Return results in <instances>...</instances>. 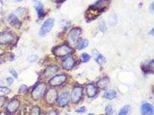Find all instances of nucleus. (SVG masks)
Masks as SVG:
<instances>
[{
  "label": "nucleus",
  "mask_w": 154,
  "mask_h": 115,
  "mask_svg": "<svg viewBox=\"0 0 154 115\" xmlns=\"http://www.w3.org/2000/svg\"><path fill=\"white\" fill-rule=\"evenodd\" d=\"M83 95V88L80 86H76L73 89L71 95L70 99L73 103H78L81 99Z\"/></svg>",
  "instance_id": "4"
},
{
  "label": "nucleus",
  "mask_w": 154,
  "mask_h": 115,
  "mask_svg": "<svg viewBox=\"0 0 154 115\" xmlns=\"http://www.w3.org/2000/svg\"><path fill=\"white\" fill-rule=\"evenodd\" d=\"M16 1H19V2H20V1H22L23 0H16Z\"/></svg>",
  "instance_id": "40"
},
{
  "label": "nucleus",
  "mask_w": 154,
  "mask_h": 115,
  "mask_svg": "<svg viewBox=\"0 0 154 115\" xmlns=\"http://www.w3.org/2000/svg\"><path fill=\"white\" fill-rule=\"evenodd\" d=\"M150 10L151 11V12H153L154 11V3H152L151 4V5L150 6Z\"/></svg>",
  "instance_id": "37"
},
{
  "label": "nucleus",
  "mask_w": 154,
  "mask_h": 115,
  "mask_svg": "<svg viewBox=\"0 0 154 115\" xmlns=\"http://www.w3.org/2000/svg\"><path fill=\"white\" fill-rule=\"evenodd\" d=\"M90 59V56L87 53L82 54L80 56V60L82 62H87Z\"/></svg>",
  "instance_id": "26"
},
{
  "label": "nucleus",
  "mask_w": 154,
  "mask_h": 115,
  "mask_svg": "<svg viewBox=\"0 0 154 115\" xmlns=\"http://www.w3.org/2000/svg\"><path fill=\"white\" fill-rule=\"evenodd\" d=\"M58 93L56 90L54 89H50L46 94V101L49 104H52L57 100Z\"/></svg>",
  "instance_id": "9"
},
{
  "label": "nucleus",
  "mask_w": 154,
  "mask_h": 115,
  "mask_svg": "<svg viewBox=\"0 0 154 115\" xmlns=\"http://www.w3.org/2000/svg\"><path fill=\"white\" fill-rule=\"evenodd\" d=\"M54 21L53 19H49L46 20L41 27L39 34L40 36H44L48 32H49L53 27Z\"/></svg>",
  "instance_id": "5"
},
{
  "label": "nucleus",
  "mask_w": 154,
  "mask_h": 115,
  "mask_svg": "<svg viewBox=\"0 0 154 115\" xmlns=\"http://www.w3.org/2000/svg\"><path fill=\"white\" fill-rule=\"evenodd\" d=\"M27 86L25 85H23L20 86L19 90V93L21 94H24L27 92Z\"/></svg>",
  "instance_id": "28"
},
{
  "label": "nucleus",
  "mask_w": 154,
  "mask_h": 115,
  "mask_svg": "<svg viewBox=\"0 0 154 115\" xmlns=\"http://www.w3.org/2000/svg\"><path fill=\"white\" fill-rule=\"evenodd\" d=\"M130 110V106L129 105H125L120 110L118 115H128Z\"/></svg>",
  "instance_id": "24"
},
{
  "label": "nucleus",
  "mask_w": 154,
  "mask_h": 115,
  "mask_svg": "<svg viewBox=\"0 0 154 115\" xmlns=\"http://www.w3.org/2000/svg\"><path fill=\"white\" fill-rule=\"evenodd\" d=\"M66 77L65 75H58L53 77L49 81V84L51 86H60L65 82Z\"/></svg>",
  "instance_id": "8"
},
{
  "label": "nucleus",
  "mask_w": 154,
  "mask_h": 115,
  "mask_svg": "<svg viewBox=\"0 0 154 115\" xmlns=\"http://www.w3.org/2000/svg\"><path fill=\"white\" fill-rule=\"evenodd\" d=\"M116 96V92L115 90H108L106 91L104 94L105 98L107 100H110L114 98Z\"/></svg>",
  "instance_id": "21"
},
{
  "label": "nucleus",
  "mask_w": 154,
  "mask_h": 115,
  "mask_svg": "<svg viewBox=\"0 0 154 115\" xmlns=\"http://www.w3.org/2000/svg\"><path fill=\"white\" fill-rule=\"evenodd\" d=\"M86 92L89 97H93L96 94L97 89L93 84H88L86 86Z\"/></svg>",
  "instance_id": "17"
},
{
  "label": "nucleus",
  "mask_w": 154,
  "mask_h": 115,
  "mask_svg": "<svg viewBox=\"0 0 154 115\" xmlns=\"http://www.w3.org/2000/svg\"><path fill=\"white\" fill-rule=\"evenodd\" d=\"M150 33H151L152 34V35H154V29H152V30L150 32Z\"/></svg>",
  "instance_id": "39"
},
{
  "label": "nucleus",
  "mask_w": 154,
  "mask_h": 115,
  "mask_svg": "<svg viewBox=\"0 0 154 115\" xmlns=\"http://www.w3.org/2000/svg\"><path fill=\"white\" fill-rule=\"evenodd\" d=\"M81 34V29L79 28H73L68 33V40L69 42L71 43H76Z\"/></svg>",
  "instance_id": "6"
},
{
  "label": "nucleus",
  "mask_w": 154,
  "mask_h": 115,
  "mask_svg": "<svg viewBox=\"0 0 154 115\" xmlns=\"http://www.w3.org/2000/svg\"><path fill=\"white\" fill-rule=\"evenodd\" d=\"M10 72L15 78H17V74L16 71H15L13 69H10Z\"/></svg>",
  "instance_id": "35"
},
{
  "label": "nucleus",
  "mask_w": 154,
  "mask_h": 115,
  "mask_svg": "<svg viewBox=\"0 0 154 115\" xmlns=\"http://www.w3.org/2000/svg\"><path fill=\"white\" fill-rule=\"evenodd\" d=\"M88 45V41L87 39H82L78 42L77 44V48L78 50H82L87 47Z\"/></svg>",
  "instance_id": "22"
},
{
  "label": "nucleus",
  "mask_w": 154,
  "mask_h": 115,
  "mask_svg": "<svg viewBox=\"0 0 154 115\" xmlns=\"http://www.w3.org/2000/svg\"><path fill=\"white\" fill-rule=\"evenodd\" d=\"M5 85H4V83L2 81H1L0 80V87H3V86H4Z\"/></svg>",
  "instance_id": "38"
},
{
  "label": "nucleus",
  "mask_w": 154,
  "mask_h": 115,
  "mask_svg": "<svg viewBox=\"0 0 154 115\" xmlns=\"http://www.w3.org/2000/svg\"><path fill=\"white\" fill-rule=\"evenodd\" d=\"M95 59H96V61L98 62V63H99L100 64H103L105 63V62H106L105 58L100 54H98L96 55Z\"/></svg>",
  "instance_id": "23"
},
{
  "label": "nucleus",
  "mask_w": 154,
  "mask_h": 115,
  "mask_svg": "<svg viewBox=\"0 0 154 115\" xmlns=\"http://www.w3.org/2000/svg\"><path fill=\"white\" fill-rule=\"evenodd\" d=\"M40 108L37 106H34L32 108L30 113V115H40Z\"/></svg>",
  "instance_id": "25"
},
{
  "label": "nucleus",
  "mask_w": 154,
  "mask_h": 115,
  "mask_svg": "<svg viewBox=\"0 0 154 115\" xmlns=\"http://www.w3.org/2000/svg\"><path fill=\"white\" fill-rule=\"evenodd\" d=\"M20 106V102L18 100H12L7 106V110L9 112L12 114L15 112Z\"/></svg>",
  "instance_id": "13"
},
{
  "label": "nucleus",
  "mask_w": 154,
  "mask_h": 115,
  "mask_svg": "<svg viewBox=\"0 0 154 115\" xmlns=\"http://www.w3.org/2000/svg\"><path fill=\"white\" fill-rule=\"evenodd\" d=\"M141 112L142 115H153V107L148 103H144L141 105Z\"/></svg>",
  "instance_id": "11"
},
{
  "label": "nucleus",
  "mask_w": 154,
  "mask_h": 115,
  "mask_svg": "<svg viewBox=\"0 0 154 115\" xmlns=\"http://www.w3.org/2000/svg\"><path fill=\"white\" fill-rule=\"evenodd\" d=\"M6 82H7L8 85H12V84H13V78H11V77H8V78L6 79Z\"/></svg>",
  "instance_id": "34"
},
{
  "label": "nucleus",
  "mask_w": 154,
  "mask_h": 115,
  "mask_svg": "<svg viewBox=\"0 0 154 115\" xmlns=\"http://www.w3.org/2000/svg\"><path fill=\"white\" fill-rule=\"evenodd\" d=\"M105 112L107 115H112L113 113V108L111 105H107L105 109Z\"/></svg>",
  "instance_id": "27"
},
{
  "label": "nucleus",
  "mask_w": 154,
  "mask_h": 115,
  "mask_svg": "<svg viewBox=\"0 0 154 115\" xmlns=\"http://www.w3.org/2000/svg\"><path fill=\"white\" fill-rule=\"evenodd\" d=\"M110 0H98L91 5L86 13L87 20H91L95 19L102 12L106 10L110 4Z\"/></svg>",
  "instance_id": "1"
},
{
  "label": "nucleus",
  "mask_w": 154,
  "mask_h": 115,
  "mask_svg": "<svg viewBox=\"0 0 154 115\" xmlns=\"http://www.w3.org/2000/svg\"><path fill=\"white\" fill-rule=\"evenodd\" d=\"M99 28L102 32H104L106 30V24H105L104 20H101L99 22Z\"/></svg>",
  "instance_id": "29"
},
{
  "label": "nucleus",
  "mask_w": 154,
  "mask_h": 115,
  "mask_svg": "<svg viewBox=\"0 0 154 115\" xmlns=\"http://www.w3.org/2000/svg\"><path fill=\"white\" fill-rule=\"evenodd\" d=\"M14 56L10 53H4L0 55V64L5 62L6 60H12L13 59Z\"/></svg>",
  "instance_id": "19"
},
{
  "label": "nucleus",
  "mask_w": 154,
  "mask_h": 115,
  "mask_svg": "<svg viewBox=\"0 0 154 115\" xmlns=\"http://www.w3.org/2000/svg\"><path fill=\"white\" fill-rule=\"evenodd\" d=\"M46 115H57V112L54 111H51Z\"/></svg>",
  "instance_id": "36"
},
{
  "label": "nucleus",
  "mask_w": 154,
  "mask_h": 115,
  "mask_svg": "<svg viewBox=\"0 0 154 115\" xmlns=\"http://www.w3.org/2000/svg\"><path fill=\"white\" fill-rule=\"evenodd\" d=\"M73 51L72 48L67 45H62L57 47L53 50V54L57 57H63Z\"/></svg>",
  "instance_id": "3"
},
{
  "label": "nucleus",
  "mask_w": 154,
  "mask_h": 115,
  "mask_svg": "<svg viewBox=\"0 0 154 115\" xmlns=\"http://www.w3.org/2000/svg\"><path fill=\"white\" fill-rule=\"evenodd\" d=\"M46 90V85L45 83H40L36 86L32 91V97L34 100H38L40 99Z\"/></svg>",
  "instance_id": "2"
},
{
  "label": "nucleus",
  "mask_w": 154,
  "mask_h": 115,
  "mask_svg": "<svg viewBox=\"0 0 154 115\" xmlns=\"http://www.w3.org/2000/svg\"><path fill=\"white\" fill-rule=\"evenodd\" d=\"M142 69L144 72H150L154 71V60H151L147 64L142 66Z\"/></svg>",
  "instance_id": "20"
},
{
  "label": "nucleus",
  "mask_w": 154,
  "mask_h": 115,
  "mask_svg": "<svg viewBox=\"0 0 154 115\" xmlns=\"http://www.w3.org/2000/svg\"><path fill=\"white\" fill-rule=\"evenodd\" d=\"M6 101V98L4 96H0V107H2Z\"/></svg>",
  "instance_id": "32"
},
{
  "label": "nucleus",
  "mask_w": 154,
  "mask_h": 115,
  "mask_svg": "<svg viewBox=\"0 0 154 115\" xmlns=\"http://www.w3.org/2000/svg\"><path fill=\"white\" fill-rule=\"evenodd\" d=\"M59 70V67L57 66H51L48 67L45 71L44 75L46 77H50L56 74Z\"/></svg>",
  "instance_id": "16"
},
{
  "label": "nucleus",
  "mask_w": 154,
  "mask_h": 115,
  "mask_svg": "<svg viewBox=\"0 0 154 115\" xmlns=\"http://www.w3.org/2000/svg\"><path fill=\"white\" fill-rule=\"evenodd\" d=\"M10 91V89H8V88L6 87L3 86V87H0V91L3 93H5V94H7V93H9Z\"/></svg>",
  "instance_id": "30"
},
{
  "label": "nucleus",
  "mask_w": 154,
  "mask_h": 115,
  "mask_svg": "<svg viewBox=\"0 0 154 115\" xmlns=\"http://www.w3.org/2000/svg\"><path fill=\"white\" fill-rule=\"evenodd\" d=\"M75 64V60L71 57L66 58L62 62V67L64 69L69 70L72 69Z\"/></svg>",
  "instance_id": "14"
},
{
  "label": "nucleus",
  "mask_w": 154,
  "mask_h": 115,
  "mask_svg": "<svg viewBox=\"0 0 154 115\" xmlns=\"http://www.w3.org/2000/svg\"><path fill=\"white\" fill-rule=\"evenodd\" d=\"M35 8L36 10L39 18H42L44 17L45 12L43 9V5L38 0L35 1Z\"/></svg>",
  "instance_id": "15"
},
{
  "label": "nucleus",
  "mask_w": 154,
  "mask_h": 115,
  "mask_svg": "<svg viewBox=\"0 0 154 115\" xmlns=\"http://www.w3.org/2000/svg\"><path fill=\"white\" fill-rule=\"evenodd\" d=\"M70 100V96L68 93H63L60 95V96L57 99L59 105L63 107L66 106Z\"/></svg>",
  "instance_id": "10"
},
{
  "label": "nucleus",
  "mask_w": 154,
  "mask_h": 115,
  "mask_svg": "<svg viewBox=\"0 0 154 115\" xmlns=\"http://www.w3.org/2000/svg\"><path fill=\"white\" fill-rule=\"evenodd\" d=\"M76 112L77 113H80V114H83V113H84L85 112H86V108L84 107H81V108H79L78 109H77L76 111Z\"/></svg>",
  "instance_id": "33"
},
{
  "label": "nucleus",
  "mask_w": 154,
  "mask_h": 115,
  "mask_svg": "<svg viewBox=\"0 0 154 115\" xmlns=\"http://www.w3.org/2000/svg\"><path fill=\"white\" fill-rule=\"evenodd\" d=\"M8 21L12 27L16 28H19L20 27L22 24L17 16L14 14H10L8 17Z\"/></svg>",
  "instance_id": "12"
},
{
  "label": "nucleus",
  "mask_w": 154,
  "mask_h": 115,
  "mask_svg": "<svg viewBox=\"0 0 154 115\" xmlns=\"http://www.w3.org/2000/svg\"><path fill=\"white\" fill-rule=\"evenodd\" d=\"M37 59H38V56L35 55H32L30 56L28 58V60L30 62H35Z\"/></svg>",
  "instance_id": "31"
},
{
  "label": "nucleus",
  "mask_w": 154,
  "mask_h": 115,
  "mask_svg": "<svg viewBox=\"0 0 154 115\" xmlns=\"http://www.w3.org/2000/svg\"><path fill=\"white\" fill-rule=\"evenodd\" d=\"M14 40V36L8 32L0 33V44H8L11 43Z\"/></svg>",
  "instance_id": "7"
},
{
  "label": "nucleus",
  "mask_w": 154,
  "mask_h": 115,
  "mask_svg": "<svg viewBox=\"0 0 154 115\" xmlns=\"http://www.w3.org/2000/svg\"><path fill=\"white\" fill-rule=\"evenodd\" d=\"M109 83V79L107 77H105L100 79L97 82V86L101 89H105Z\"/></svg>",
  "instance_id": "18"
}]
</instances>
